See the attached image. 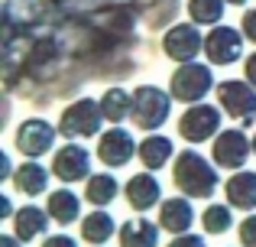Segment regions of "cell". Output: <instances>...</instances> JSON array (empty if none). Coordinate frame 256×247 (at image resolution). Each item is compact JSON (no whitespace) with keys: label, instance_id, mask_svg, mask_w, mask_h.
I'll return each instance as SVG.
<instances>
[{"label":"cell","instance_id":"6","mask_svg":"<svg viewBox=\"0 0 256 247\" xmlns=\"http://www.w3.org/2000/svg\"><path fill=\"white\" fill-rule=\"evenodd\" d=\"M218 127H220V111L218 108H211V104H194V108H188L185 114H182L178 133L188 143H204L208 137L218 133Z\"/></svg>","mask_w":256,"mask_h":247},{"label":"cell","instance_id":"18","mask_svg":"<svg viewBox=\"0 0 256 247\" xmlns=\"http://www.w3.org/2000/svg\"><path fill=\"white\" fill-rule=\"evenodd\" d=\"M49 215L56 218L58 224H72V221H78V215H82V202H78V195L75 192H68V189H56L49 195Z\"/></svg>","mask_w":256,"mask_h":247},{"label":"cell","instance_id":"30","mask_svg":"<svg viewBox=\"0 0 256 247\" xmlns=\"http://www.w3.org/2000/svg\"><path fill=\"white\" fill-rule=\"evenodd\" d=\"M246 78H250V85H256V52L246 59Z\"/></svg>","mask_w":256,"mask_h":247},{"label":"cell","instance_id":"28","mask_svg":"<svg viewBox=\"0 0 256 247\" xmlns=\"http://www.w3.org/2000/svg\"><path fill=\"white\" fill-rule=\"evenodd\" d=\"M244 36L250 39V43H256V10H250L244 17Z\"/></svg>","mask_w":256,"mask_h":247},{"label":"cell","instance_id":"23","mask_svg":"<svg viewBox=\"0 0 256 247\" xmlns=\"http://www.w3.org/2000/svg\"><path fill=\"white\" fill-rule=\"evenodd\" d=\"M110 234H114V218L104 215V211H94L82 221V237L88 244H104L110 241Z\"/></svg>","mask_w":256,"mask_h":247},{"label":"cell","instance_id":"12","mask_svg":"<svg viewBox=\"0 0 256 247\" xmlns=\"http://www.w3.org/2000/svg\"><path fill=\"white\" fill-rule=\"evenodd\" d=\"M133 153H136L133 137L126 130H120V127L107 130L104 137L98 140V156H100V163H107V166H126Z\"/></svg>","mask_w":256,"mask_h":247},{"label":"cell","instance_id":"29","mask_svg":"<svg viewBox=\"0 0 256 247\" xmlns=\"http://www.w3.org/2000/svg\"><path fill=\"white\" fill-rule=\"evenodd\" d=\"M42 247H78V244H75V237H68V234H56V237H49Z\"/></svg>","mask_w":256,"mask_h":247},{"label":"cell","instance_id":"19","mask_svg":"<svg viewBox=\"0 0 256 247\" xmlns=\"http://www.w3.org/2000/svg\"><path fill=\"white\" fill-rule=\"evenodd\" d=\"M46 182H49V172L39 163H23L13 172V185H16V192H23V195H39V192L46 189Z\"/></svg>","mask_w":256,"mask_h":247},{"label":"cell","instance_id":"31","mask_svg":"<svg viewBox=\"0 0 256 247\" xmlns=\"http://www.w3.org/2000/svg\"><path fill=\"white\" fill-rule=\"evenodd\" d=\"M6 176H10V159L0 156V179H6Z\"/></svg>","mask_w":256,"mask_h":247},{"label":"cell","instance_id":"8","mask_svg":"<svg viewBox=\"0 0 256 247\" xmlns=\"http://www.w3.org/2000/svg\"><path fill=\"white\" fill-rule=\"evenodd\" d=\"M52 172H56L62 182H78V179H88L91 172V153L78 143H68L52 156Z\"/></svg>","mask_w":256,"mask_h":247},{"label":"cell","instance_id":"9","mask_svg":"<svg viewBox=\"0 0 256 247\" xmlns=\"http://www.w3.org/2000/svg\"><path fill=\"white\" fill-rule=\"evenodd\" d=\"M52 143H56V130H52V124L39 121V117L20 124V130H16V150L23 153V156H42V153L52 150Z\"/></svg>","mask_w":256,"mask_h":247},{"label":"cell","instance_id":"16","mask_svg":"<svg viewBox=\"0 0 256 247\" xmlns=\"http://www.w3.org/2000/svg\"><path fill=\"white\" fill-rule=\"evenodd\" d=\"M49 211V208H46ZM42 208H36V205H26V208L16 211V218H13V228H16V237L20 241H32V237L46 234V224H49V215H46Z\"/></svg>","mask_w":256,"mask_h":247},{"label":"cell","instance_id":"5","mask_svg":"<svg viewBox=\"0 0 256 247\" xmlns=\"http://www.w3.org/2000/svg\"><path fill=\"white\" fill-rule=\"evenodd\" d=\"M218 101H220V108H224L230 117H237L240 124H253V114H256V91H253V85L227 78V82L218 85Z\"/></svg>","mask_w":256,"mask_h":247},{"label":"cell","instance_id":"26","mask_svg":"<svg viewBox=\"0 0 256 247\" xmlns=\"http://www.w3.org/2000/svg\"><path fill=\"white\" fill-rule=\"evenodd\" d=\"M240 241H244V247H256V215L240 221Z\"/></svg>","mask_w":256,"mask_h":247},{"label":"cell","instance_id":"7","mask_svg":"<svg viewBox=\"0 0 256 247\" xmlns=\"http://www.w3.org/2000/svg\"><path fill=\"white\" fill-rule=\"evenodd\" d=\"M240 52H244V33H237L234 26H218V30L208 33V39H204L208 62L230 65V62H237V59H240Z\"/></svg>","mask_w":256,"mask_h":247},{"label":"cell","instance_id":"11","mask_svg":"<svg viewBox=\"0 0 256 247\" xmlns=\"http://www.w3.org/2000/svg\"><path fill=\"white\" fill-rule=\"evenodd\" d=\"M250 146L253 143L240 130H224L214 140V163L224 166V169H240L250 156Z\"/></svg>","mask_w":256,"mask_h":247},{"label":"cell","instance_id":"33","mask_svg":"<svg viewBox=\"0 0 256 247\" xmlns=\"http://www.w3.org/2000/svg\"><path fill=\"white\" fill-rule=\"evenodd\" d=\"M227 4H234V7H240V4H246V0H227Z\"/></svg>","mask_w":256,"mask_h":247},{"label":"cell","instance_id":"27","mask_svg":"<svg viewBox=\"0 0 256 247\" xmlns=\"http://www.w3.org/2000/svg\"><path fill=\"white\" fill-rule=\"evenodd\" d=\"M169 247H208V244L201 241L198 234H188V231H185V234H178V237H175V241H172Z\"/></svg>","mask_w":256,"mask_h":247},{"label":"cell","instance_id":"4","mask_svg":"<svg viewBox=\"0 0 256 247\" xmlns=\"http://www.w3.org/2000/svg\"><path fill=\"white\" fill-rule=\"evenodd\" d=\"M100 117H104L100 104L91 101V98H82V101H75L68 111H62L58 130H62L65 137H94V133L100 130Z\"/></svg>","mask_w":256,"mask_h":247},{"label":"cell","instance_id":"25","mask_svg":"<svg viewBox=\"0 0 256 247\" xmlns=\"http://www.w3.org/2000/svg\"><path fill=\"white\" fill-rule=\"evenodd\" d=\"M230 221H234V215L227 205H208V211L201 215V224H204L208 234H224L230 228Z\"/></svg>","mask_w":256,"mask_h":247},{"label":"cell","instance_id":"13","mask_svg":"<svg viewBox=\"0 0 256 247\" xmlns=\"http://www.w3.org/2000/svg\"><path fill=\"white\" fill-rule=\"evenodd\" d=\"M192 221H194V211L182 195L178 198H166L162 208H159V228L172 231V234H185V231L192 228Z\"/></svg>","mask_w":256,"mask_h":247},{"label":"cell","instance_id":"3","mask_svg":"<svg viewBox=\"0 0 256 247\" xmlns=\"http://www.w3.org/2000/svg\"><path fill=\"white\" fill-rule=\"evenodd\" d=\"M214 85V75L208 65H198V62H182L172 75V98L175 101H201V98L211 91Z\"/></svg>","mask_w":256,"mask_h":247},{"label":"cell","instance_id":"2","mask_svg":"<svg viewBox=\"0 0 256 247\" xmlns=\"http://www.w3.org/2000/svg\"><path fill=\"white\" fill-rule=\"evenodd\" d=\"M133 121L143 130H159L169 121V95L152 88V85L136 88L133 91Z\"/></svg>","mask_w":256,"mask_h":247},{"label":"cell","instance_id":"20","mask_svg":"<svg viewBox=\"0 0 256 247\" xmlns=\"http://www.w3.org/2000/svg\"><path fill=\"white\" fill-rule=\"evenodd\" d=\"M172 156V140L169 137H146L140 143V159L146 169H162Z\"/></svg>","mask_w":256,"mask_h":247},{"label":"cell","instance_id":"14","mask_svg":"<svg viewBox=\"0 0 256 247\" xmlns=\"http://www.w3.org/2000/svg\"><path fill=\"white\" fill-rule=\"evenodd\" d=\"M159 182L150 176V172H140V176H133L130 182H126V202L133 205L136 211H146L152 208V205L159 202Z\"/></svg>","mask_w":256,"mask_h":247},{"label":"cell","instance_id":"32","mask_svg":"<svg viewBox=\"0 0 256 247\" xmlns=\"http://www.w3.org/2000/svg\"><path fill=\"white\" fill-rule=\"evenodd\" d=\"M0 247H20V241L10 237V234H4V237H0Z\"/></svg>","mask_w":256,"mask_h":247},{"label":"cell","instance_id":"22","mask_svg":"<svg viewBox=\"0 0 256 247\" xmlns=\"http://www.w3.org/2000/svg\"><path fill=\"white\" fill-rule=\"evenodd\" d=\"M88 202L98 205V208H104V205H110L114 198H117V179L114 176H104V172H98V176H88Z\"/></svg>","mask_w":256,"mask_h":247},{"label":"cell","instance_id":"24","mask_svg":"<svg viewBox=\"0 0 256 247\" xmlns=\"http://www.w3.org/2000/svg\"><path fill=\"white\" fill-rule=\"evenodd\" d=\"M224 4L227 0H188V13H192L194 23L201 26H211L224 17Z\"/></svg>","mask_w":256,"mask_h":247},{"label":"cell","instance_id":"17","mask_svg":"<svg viewBox=\"0 0 256 247\" xmlns=\"http://www.w3.org/2000/svg\"><path fill=\"white\" fill-rule=\"evenodd\" d=\"M159 228L146 218H133L120 228V247H156Z\"/></svg>","mask_w":256,"mask_h":247},{"label":"cell","instance_id":"34","mask_svg":"<svg viewBox=\"0 0 256 247\" xmlns=\"http://www.w3.org/2000/svg\"><path fill=\"white\" fill-rule=\"evenodd\" d=\"M253 153H256V137H253Z\"/></svg>","mask_w":256,"mask_h":247},{"label":"cell","instance_id":"1","mask_svg":"<svg viewBox=\"0 0 256 247\" xmlns=\"http://www.w3.org/2000/svg\"><path fill=\"white\" fill-rule=\"evenodd\" d=\"M172 179H175V185L192 198H208L214 189H218V172H214V166L194 150H185L178 159H175Z\"/></svg>","mask_w":256,"mask_h":247},{"label":"cell","instance_id":"10","mask_svg":"<svg viewBox=\"0 0 256 247\" xmlns=\"http://www.w3.org/2000/svg\"><path fill=\"white\" fill-rule=\"evenodd\" d=\"M162 49H166L169 59H175V62H192V59L204 49V43H201L198 30H194L192 23H178V26H172V30L166 33Z\"/></svg>","mask_w":256,"mask_h":247},{"label":"cell","instance_id":"21","mask_svg":"<svg viewBox=\"0 0 256 247\" xmlns=\"http://www.w3.org/2000/svg\"><path fill=\"white\" fill-rule=\"evenodd\" d=\"M100 111H104L107 121L120 124L126 114H133V98L126 95L124 88H110V91H104V98H100Z\"/></svg>","mask_w":256,"mask_h":247},{"label":"cell","instance_id":"15","mask_svg":"<svg viewBox=\"0 0 256 247\" xmlns=\"http://www.w3.org/2000/svg\"><path fill=\"white\" fill-rule=\"evenodd\" d=\"M224 189L234 208H256V172H237Z\"/></svg>","mask_w":256,"mask_h":247}]
</instances>
